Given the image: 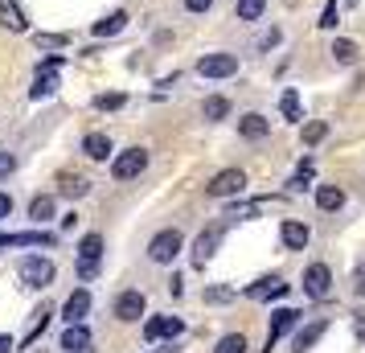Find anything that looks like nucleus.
I'll return each mask as SVG.
<instances>
[{
	"instance_id": "1",
	"label": "nucleus",
	"mask_w": 365,
	"mask_h": 353,
	"mask_svg": "<svg viewBox=\"0 0 365 353\" xmlns=\"http://www.w3.org/2000/svg\"><path fill=\"white\" fill-rule=\"evenodd\" d=\"M181 247H185V235L177 226H168V230H160V235L148 242V259L152 263H173V259L181 255Z\"/></svg>"
},
{
	"instance_id": "2",
	"label": "nucleus",
	"mask_w": 365,
	"mask_h": 353,
	"mask_svg": "<svg viewBox=\"0 0 365 353\" xmlns=\"http://www.w3.org/2000/svg\"><path fill=\"white\" fill-rule=\"evenodd\" d=\"M21 284L25 287H50L53 284V263L50 259H41V255H29V259H21Z\"/></svg>"
},
{
	"instance_id": "3",
	"label": "nucleus",
	"mask_w": 365,
	"mask_h": 353,
	"mask_svg": "<svg viewBox=\"0 0 365 353\" xmlns=\"http://www.w3.org/2000/svg\"><path fill=\"white\" fill-rule=\"evenodd\" d=\"M144 168H148V152L128 148V152H119L115 160H111V177H115V181H132V177H140Z\"/></svg>"
},
{
	"instance_id": "4",
	"label": "nucleus",
	"mask_w": 365,
	"mask_h": 353,
	"mask_svg": "<svg viewBox=\"0 0 365 353\" xmlns=\"http://www.w3.org/2000/svg\"><path fill=\"white\" fill-rule=\"evenodd\" d=\"M242 189H247V173H242V168H222L214 181L205 185V193H210V198H238Z\"/></svg>"
},
{
	"instance_id": "5",
	"label": "nucleus",
	"mask_w": 365,
	"mask_h": 353,
	"mask_svg": "<svg viewBox=\"0 0 365 353\" xmlns=\"http://www.w3.org/2000/svg\"><path fill=\"white\" fill-rule=\"evenodd\" d=\"M197 74L201 78H230V74H238V53H205L197 62Z\"/></svg>"
},
{
	"instance_id": "6",
	"label": "nucleus",
	"mask_w": 365,
	"mask_h": 353,
	"mask_svg": "<svg viewBox=\"0 0 365 353\" xmlns=\"http://www.w3.org/2000/svg\"><path fill=\"white\" fill-rule=\"evenodd\" d=\"M332 287V271L324 263H312V267L304 271V296H312V300H324Z\"/></svg>"
},
{
	"instance_id": "7",
	"label": "nucleus",
	"mask_w": 365,
	"mask_h": 353,
	"mask_svg": "<svg viewBox=\"0 0 365 353\" xmlns=\"http://www.w3.org/2000/svg\"><path fill=\"white\" fill-rule=\"evenodd\" d=\"M185 320L181 317H148L144 320V337L148 341H165V337H181Z\"/></svg>"
},
{
	"instance_id": "8",
	"label": "nucleus",
	"mask_w": 365,
	"mask_h": 353,
	"mask_svg": "<svg viewBox=\"0 0 365 353\" xmlns=\"http://www.w3.org/2000/svg\"><path fill=\"white\" fill-rule=\"evenodd\" d=\"M144 308H148V300H144V292H119V300H115V317L119 320H128V324H132V320H140L144 317Z\"/></svg>"
},
{
	"instance_id": "9",
	"label": "nucleus",
	"mask_w": 365,
	"mask_h": 353,
	"mask_svg": "<svg viewBox=\"0 0 365 353\" xmlns=\"http://www.w3.org/2000/svg\"><path fill=\"white\" fill-rule=\"evenodd\" d=\"M296 320H299L296 308H275V312H271V324H267V349H271V345H275V341L296 324Z\"/></svg>"
},
{
	"instance_id": "10",
	"label": "nucleus",
	"mask_w": 365,
	"mask_h": 353,
	"mask_svg": "<svg viewBox=\"0 0 365 353\" xmlns=\"http://www.w3.org/2000/svg\"><path fill=\"white\" fill-rule=\"evenodd\" d=\"M217 242H222V230H201L197 242H193V267H205V263L214 259Z\"/></svg>"
},
{
	"instance_id": "11",
	"label": "nucleus",
	"mask_w": 365,
	"mask_h": 353,
	"mask_svg": "<svg viewBox=\"0 0 365 353\" xmlns=\"http://www.w3.org/2000/svg\"><path fill=\"white\" fill-rule=\"evenodd\" d=\"M0 247H53V235H46V230H21V235H0Z\"/></svg>"
},
{
	"instance_id": "12",
	"label": "nucleus",
	"mask_w": 365,
	"mask_h": 353,
	"mask_svg": "<svg viewBox=\"0 0 365 353\" xmlns=\"http://www.w3.org/2000/svg\"><path fill=\"white\" fill-rule=\"evenodd\" d=\"M250 300H279V296H287V284L283 280H275V275H267V280H259V284L247 287Z\"/></svg>"
},
{
	"instance_id": "13",
	"label": "nucleus",
	"mask_w": 365,
	"mask_h": 353,
	"mask_svg": "<svg viewBox=\"0 0 365 353\" xmlns=\"http://www.w3.org/2000/svg\"><path fill=\"white\" fill-rule=\"evenodd\" d=\"M324 333H329V320H312L308 329H299V333H296V341H292V353L312 349V345H316V341H320Z\"/></svg>"
},
{
	"instance_id": "14",
	"label": "nucleus",
	"mask_w": 365,
	"mask_h": 353,
	"mask_svg": "<svg viewBox=\"0 0 365 353\" xmlns=\"http://www.w3.org/2000/svg\"><path fill=\"white\" fill-rule=\"evenodd\" d=\"M62 312H66L70 324H83V317L91 312V292H86V287L70 292V300H66V308H62Z\"/></svg>"
},
{
	"instance_id": "15",
	"label": "nucleus",
	"mask_w": 365,
	"mask_h": 353,
	"mask_svg": "<svg viewBox=\"0 0 365 353\" xmlns=\"http://www.w3.org/2000/svg\"><path fill=\"white\" fill-rule=\"evenodd\" d=\"M283 247H292V251H304V247H308V238H312V230H308V226H304V222H283Z\"/></svg>"
},
{
	"instance_id": "16",
	"label": "nucleus",
	"mask_w": 365,
	"mask_h": 353,
	"mask_svg": "<svg viewBox=\"0 0 365 353\" xmlns=\"http://www.w3.org/2000/svg\"><path fill=\"white\" fill-rule=\"evenodd\" d=\"M0 25L9 34H25V13H21L17 0H0Z\"/></svg>"
},
{
	"instance_id": "17",
	"label": "nucleus",
	"mask_w": 365,
	"mask_h": 353,
	"mask_svg": "<svg viewBox=\"0 0 365 353\" xmlns=\"http://www.w3.org/2000/svg\"><path fill=\"white\" fill-rule=\"evenodd\" d=\"M128 13H123V9H115V13H107V17L103 21H95V37H115V34H123V29H128Z\"/></svg>"
},
{
	"instance_id": "18",
	"label": "nucleus",
	"mask_w": 365,
	"mask_h": 353,
	"mask_svg": "<svg viewBox=\"0 0 365 353\" xmlns=\"http://www.w3.org/2000/svg\"><path fill=\"white\" fill-rule=\"evenodd\" d=\"M238 132L247 135V140H263V135L271 132V119H263L259 111H250V116L238 119Z\"/></svg>"
},
{
	"instance_id": "19",
	"label": "nucleus",
	"mask_w": 365,
	"mask_h": 353,
	"mask_svg": "<svg viewBox=\"0 0 365 353\" xmlns=\"http://www.w3.org/2000/svg\"><path fill=\"white\" fill-rule=\"evenodd\" d=\"M83 152L91 156V160H107V156H111V135L107 132H91L83 140Z\"/></svg>"
},
{
	"instance_id": "20",
	"label": "nucleus",
	"mask_w": 365,
	"mask_h": 353,
	"mask_svg": "<svg viewBox=\"0 0 365 353\" xmlns=\"http://www.w3.org/2000/svg\"><path fill=\"white\" fill-rule=\"evenodd\" d=\"M53 91H58V70H37L34 91H29V95H34V99L41 103V99H50Z\"/></svg>"
},
{
	"instance_id": "21",
	"label": "nucleus",
	"mask_w": 365,
	"mask_h": 353,
	"mask_svg": "<svg viewBox=\"0 0 365 353\" xmlns=\"http://www.w3.org/2000/svg\"><path fill=\"white\" fill-rule=\"evenodd\" d=\"M316 205H320V210H341V205H345V189L341 185H320L316 189Z\"/></svg>"
},
{
	"instance_id": "22",
	"label": "nucleus",
	"mask_w": 365,
	"mask_h": 353,
	"mask_svg": "<svg viewBox=\"0 0 365 353\" xmlns=\"http://www.w3.org/2000/svg\"><path fill=\"white\" fill-rule=\"evenodd\" d=\"M62 349H70V353H83V349H91V333H86L83 324H70L66 333H62Z\"/></svg>"
},
{
	"instance_id": "23",
	"label": "nucleus",
	"mask_w": 365,
	"mask_h": 353,
	"mask_svg": "<svg viewBox=\"0 0 365 353\" xmlns=\"http://www.w3.org/2000/svg\"><path fill=\"white\" fill-rule=\"evenodd\" d=\"M279 111H283V119H292V123H304V107H299L296 86H287V91L279 95Z\"/></svg>"
},
{
	"instance_id": "24",
	"label": "nucleus",
	"mask_w": 365,
	"mask_h": 353,
	"mask_svg": "<svg viewBox=\"0 0 365 353\" xmlns=\"http://www.w3.org/2000/svg\"><path fill=\"white\" fill-rule=\"evenodd\" d=\"M99 259H103V235H86L78 242V263H95L99 267Z\"/></svg>"
},
{
	"instance_id": "25",
	"label": "nucleus",
	"mask_w": 365,
	"mask_h": 353,
	"mask_svg": "<svg viewBox=\"0 0 365 353\" xmlns=\"http://www.w3.org/2000/svg\"><path fill=\"white\" fill-rule=\"evenodd\" d=\"M62 198H70V202H78V198H86V193H91V181H86V177H62Z\"/></svg>"
},
{
	"instance_id": "26",
	"label": "nucleus",
	"mask_w": 365,
	"mask_h": 353,
	"mask_svg": "<svg viewBox=\"0 0 365 353\" xmlns=\"http://www.w3.org/2000/svg\"><path fill=\"white\" fill-rule=\"evenodd\" d=\"M29 218L34 222H50L53 218V198L50 193H37L34 202H29Z\"/></svg>"
},
{
	"instance_id": "27",
	"label": "nucleus",
	"mask_w": 365,
	"mask_h": 353,
	"mask_svg": "<svg viewBox=\"0 0 365 353\" xmlns=\"http://www.w3.org/2000/svg\"><path fill=\"white\" fill-rule=\"evenodd\" d=\"M201 116H205V119H226V116H230V99L210 95V99L201 103Z\"/></svg>"
},
{
	"instance_id": "28",
	"label": "nucleus",
	"mask_w": 365,
	"mask_h": 353,
	"mask_svg": "<svg viewBox=\"0 0 365 353\" xmlns=\"http://www.w3.org/2000/svg\"><path fill=\"white\" fill-rule=\"evenodd\" d=\"M50 317H53V308H50V304H41V308H37V312H34V329L25 333V345H34L37 337L46 333V324H50Z\"/></svg>"
},
{
	"instance_id": "29",
	"label": "nucleus",
	"mask_w": 365,
	"mask_h": 353,
	"mask_svg": "<svg viewBox=\"0 0 365 353\" xmlns=\"http://www.w3.org/2000/svg\"><path fill=\"white\" fill-rule=\"evenodd\" d=\"M357 53H361V50H357V41H349V37H336V41H332V58H336V62H345V66H349V62H357Z\"/></svg>"
},
{
	"instance_id": "30",
	"label": "nucleus",
	"mask_w": 365,
	"mask_h": 353,
	"mask_svg": "<svg viewBox=\"0 0 365 353\" xmlns=\"http://www.w3.org/2000/svg\"><path fill=\"white\" fill-rule=\"evenodd\" d=\"M324 135H329V123H324V119H308V123H304V144H308V148H316Z\"/></svg>"
},
{
	"instance_id": "31",
	"label": "nucleus",
	"mask_w": 365,
	"mask_h": 353,
	"mask_svg": "<svg viewBox=\"0 0 365 353\" xmlns=\"http://www.w3.org/2000/svg\"><path fill=\"white\" fill-rule=\"evenodd\" d=\"M214 353H247V337H242V333H226L214 345Z\"/></svg>"
},
{
	"instance_id": "32",
	"label": "nucleus",
	"mask_w": 365,
	"mask_h": 353,
	"mask_svg": "<svg viewBox=\"0 0 365 353\" xmlns=\"http://www.w3.org/2000/svg\"><path fill=\"white\" fill-rule=\"evenodd\" d=\"M267 9V0H238V21H259Z\"/></svg>"
},
{
	"instance_id": "33",
	"label": "nucleus",
	"mask_w": 365,
	"mask_h": 353,
	"mask_svg": "<svg viewBox=\"0 0 365 353\" xmlns=\"http://www.w3.org/2000/svg\"><path fill=\"white\" fill-rule=\"evenodd\" d=\"M308 181H312V160H308V156H304V160H299V168H296V177H292V181H287V185L296 189H308Z\"/></svg>"
},
{
	"instance_id": "34",
	"label": "nucleus",
	"mask_w": 365,
	"mask_h": 353,
	"mask_svg": "<svg viewBox=\"0 0 365 353\" xmlns=\"http://www.w3.org/2000/svg\"><path fill=\"white\" fill-rule=\"evenodd\" d=\"M37 50H62L66 46V34H34Z\"/></svg>"
},
{
	"instance_id": "35",
	"label": "nucleus",
	"mask_w": 365,
	"mask_h": 353,
	"mask_svg": "<svg viewBox=\"0 0 365 353\" xmlns=\"http://www.w3.org/2000/svg\"><path fill=\"white\" fill-rule=\"evenodd\" d=\"M123 103H128V95H123V91H111V95H99L95 107H99V111H119Z\"/></svg>"
},
{
	"instance_id": "36",
	"label": "nucleus",
	"mask_w": 365,
	"mask_h": 353,
	"mask_svg": "<svg viewBox=\"0 0 365 353\" xmlns=\"http://www.w3.org/2000/svg\"><path fill=\"white\" fill-rule=\"evenodd\" d=\"M230 300H234V287H226V284L205 287V304H230Z\"/></svg>"
},
{
	"instance_id": "37",
	"label": "nucleus",
	"mask_w": 365,
	"mask_h": 353,
	"mask_svg": "<svg viewBox=\"0 0 365 353\" xmlns=\"http://www.w3.org/2000/svg\"><path fill=\"white\" fill-rule=\"evenodd\" d=\"M259 205H263V202H234L226 218H255V214H259Z\"/></svg>"
},
{
	"instance_id": "38",
	"label": "nucleus",
	"mask_w": 365,
	"mask_h": 353,
	"mask_svg": "<svg viewBox=\"0 0 365 353\" xmlns=\"http://www.w3.org/2000/svg\"><path fill=\"white\" fill-rule=\"evenodd\" d=\"M336 21H341V9H336V0L324 4V17H320V29H336Z\"/></svg>"
},
{
	"instance_id": "39",
	"label": "nucleus",
	"mask_w": 365,
	"mask_h": 353,
	"mask_svg": "<svg viewBox=\"0 0 365 353\" xmlns=\"http://www.w3.org/2000/svg\"><path fill=\"white\" fill-rule=\"evenodd\" d=\"M185 9H189V13H210L214 0H185Z\"/></svg>"
},
{
	"instance_id": "40",
	"label": "nucleus",
	"mask_w": 365,
	"mask_h": 353,
	"mask_svg": "<svg viewBox=\"0 0 365 353\" xmlns=\"http://www.w3.org/2000/svg\"><path fill=\"white\" fill-rule=\"evenodd\" d=\"M62 62H66V53H50V58H46V62H41L37 70H58Z\"/></svg>"
},
{
	"instance_id": "41",
	"label": "nucleus",
	"mask_w": 365,
	"mask_h": 353,
	"mask_svg": "<svg viewBox=\"0 0 365 353\" xmlns=\"http://www.w3.org/2000/svg\"><path fill=\"white\" fill-rule=\"evenodd\" d=\"M13 168H17V160H13V156H9V152H0V177H9V173H13Z\"/></svg>"
},
{
	"instance_id": "42",
	"label": "nucleus",
	"mask_w": 365,
	"mask_h": 353,
	"mask_svg": "<svg viewBox=\"0 0 365 353\" xmlns=\"http://www.w3.org/2000/svg\"><path fill=\"white\" fill-rule=\"evenodd\" d=\"M353 292L365 296V267H357V275H353Z\"/></svg>"
},
{
	"instance_id": "43",
	"label": "nucleus",
	"mask_w": 365,
	"mask_h": 353,
	"mask_svg": "<svg viewBox=\"0 0 365 353\" xmlns=\"http://www.w3.org/2000/svg\"><path fill=\"white\" fill-rule=\"evenodd\" d=\"M78 275H83V280H95V275H99V267H95V263H78Z\"/></svg>"
},
{
	"instance_id": "44",
	"label": "nucleus",
	"mask_w": 365,
	"mask_h": 353,
	"mask_svg": "<svg viewBox=\"0 0 365 353\" xmlns=\"http://www.w3.org/2000/svg\"><path fill=\"white\" fill-rule=\"evenodd\" d=\"M9 214H13V198H9V193H0V218H9Z\"/></svg>"
},
{
	"instance_id": "45",
	"label": "nucleus",
	"mask_w": 365,
	"mask_h": 353,
	"mask_svg": "<svg viewBox=\"0 0 365 353\" xmlns=\"http://www.w3.org/2000/svg\"><path fill=\"white\" fill-rule=\"evenodd\" d=\"M353 329H357V337L365 341V312H357V317H353Z\"/></svg>"
},
{
	"instance_id": "46",
	"label": "nucleus",
	"mask_w": 365,
	"mask_h": 353,
	"mask_svg": "<svg viewBox=\"0 0 365 353\" xmlns=\"http://www.w3.org/2000/svg\"><path fill=\"white\" fill-rule=\"evenodd\" d=\"M9 349H13V337H4V333H0V353H9Z\"/></svg>"
},
{
	"instance_id": "47",
	"label": "nucleus",
	"mask_w": 365,
	"mask_h": 353,
	"mask_svg": "<svg viewBox=\"0 0 365 353\" xmlns=\"http://www.w3.org/2000/svg\"><path fill=\"white\" fill-rule=\"evenodd\" d=\"M345 4H349V9H353V4H361V0H345Z\"/></svg>"
},
{
	"instance_id": "48",
	"label": "nucleus",
	"mask_w": 365,
	"mask_h": 353,
	"mask_svg": "<svg viewBox=\"0 0 365 353\" xmlns=\"http://www.w3.org/2000/svg\"><path fill=\"white\" fill-rule=\"evenodd\" d=\"M152 353H173V349H152Z\"/></svg>"
},
{
	"instance_id": "49",
	"label": "nucleus",
	"mask_w": 365,
	"mask_h": 353,
	"mask_svg": "<svg viewBox=\"0 0 365 353\" xmlns=\"http://www.w3.org/2000/svg\"><path fill=\"white\" fill-rule=\"evenodd\" d=\"M83 353H91V349H83Z\"/></svg>"
}]
</instances>
